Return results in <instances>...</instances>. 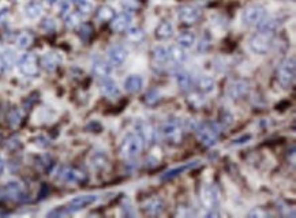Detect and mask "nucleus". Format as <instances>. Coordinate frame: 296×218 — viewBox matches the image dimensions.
<instances>
[{"label": "nucleus", "mask_w": 296, "mask_h": 218, "mask_svg": "<svg viewBox=\"0 0 296 218\" xmlns=\"http://www.w3.org/2000/svg\"><path fill=\"white\" fill-rule=\"evenodd\" d=\"M111 71H112V67H111L110 61H107L100 56H96L92 59V72L96 76L107 78L111 75Z\"/></svg>", "instance_id": "obj_17"}, {"label": "nucleus", "mask_w": 296, "mask_h": 218, "mask_svg": "<svg viewBox=\"0 0 296 218\" xmlns=\"http://www.w3.org/2000/svg\"><path fill=\"white\" fill-rule=\"evenodd\" d=\"M141 150H142V141L138 136V134H134V132L126 134V136L121 141L120 147H119L121 156L124 158H134L139 154Z\"/></svg>", "instance_id": "obj_3"}, {"label": "nucleus", "mask_w": 296, "mask_h": 218, "mask_svg": "<svg viewBox=\"0 0 296 218\" xmlns=\"http://www.w3.org/2000/svg\"><path fill=\"white\" fill-rule=\"evenodd\" d=\"M115 10L111 7V5H101L97 12H96V16H97V19L101 22H110L114 16H115Z\"/></svg>", "instance_id": "obj_28"}, {"label": "nucleus", "mask_w": 296, "mask_h": 218, "mask_svg": "<svg viewBox=\"0 0 296 218\" xmlns=\"http://www.w3.org/2000/svg\"><path fill=\"white\" fill-rule=\"evenodd\" d=\"M90 164H92V166L94 169H97V170H103L108 166V164H110V158L107 156V153L101 152V150H97V152H94L92 154V157H90Z\"/></svg>", "instance_id": "obj_23"}, {"label": "nucleus", "mask_w": 296, "mask_h": 218, "mask_svg": "<svg viewBox=\"0 0 296 218\" xmlns=\"http://www.w3.org/2000/svg\"><path fill=\"white\" fill-rule=\"evenodd\" d=\"M6 147L8 149V150H17V149H19L21 147V141L18 139V138H10L8 141L6 142Z\"/></svg>", "instance_id": "obj_42"}, {"label": "nucleus", "mask_w": 296, "mask_h": 218, "mask_svg": "<svg viewBox=\"0 0 296 218\" xmlns=\"http://www.w3.org/2000/svg\"><path fill=\"white\" fill-rule=\"evenodd\" d=\"M61 56L58 52H47L41 56L40 59V64L48 72H54V71L60 65Z\"/></svg>", "instance_id": "obj_18"}, {"label": "nucleus", "mask_w": 296, "mask_h": 218, "mask_svg": "<svg viewBox=\"0 0 296 218\" xmlns=\"http://www.w3.org/2000/svg\"><path fill=\"white\" fill-rule=\"evenodd\" d=\"M296 75V63L295 57L285 59L277 68V81L283 87L292 86Z\"/></svg>", "instance_id": "obj_2"}, {"label": "nucleus", "mask_w": 296, "mask_h": 218, "mask_svg": "<svg viewBox=\"0 0 296 218\" xmlns=\"http://www.w3.org/2000/svg\"><path fill=\"white\" fill-rule=\"evenodd\" d=\"M97 199H99L97 195H92V194H90V195L75 196L74 199H71V201L68 202V205L66 206V209L68 210L70 214H72V213L79 212V210H82V209H85V207L93 205L94 202L97 201Z\"/></svg>", "instance_id": "obj_11"}, {"label": "nucleus", "mask_w": 296, "mask_h": 218, "mask_svg": "<svg viewBox=\"0 0 296 218\" xmlns=\"http://www.w3.org/2000/svg\"><path fill=\"white\" fill-rule=\"evenodd\" d=\"M7 121H8V124H10L11 128H17L18 125L21 124V121H22V112L18 108L10 109V112L7 114Z\"/></svg>", "instance_id": "obj_32"}, {"label": "nucleus", "mask_w": 296, "mask_h": 218, "mask_svg": "<svg viewBox=\"0 0 296 218\" xmlns=\"http://www.w3.org/2000/svg\"><path fill=\"white\" fill-rule=\"evenodd\" d=\"M68 214L70 213L66 207H59V209H55V210L48 213V217H61V216H68Z\"/></svg>", "instance_id": "obj_43"}, {"label": "nucleus", "mask_w": 296, "mask_h": 218, "mask_svg": "<svg viewBox=\"0 0 296 218\" xmlns=\"http://www.w3.org/2000/svg\"><path fill=\"white\" fill-rule=\"evenodd\" d=\"M178 16H179V19H180L183 23L192 25V23H195V22L199 19L201 11L198 10L197 7H194V5H181L180 8H179V11H178Z\"/></svg>", "instance_id": "obj_16"}, {"label": "nucleus", "mask_w": 296, "mask_h": 218, "mask_svg": "<svg viewBox=\"0 0 296 218\" xmlns=\"http://www.w3.org/2000/svg\"><path fill=\"white\" fill-rule=\"evenodd\" d=\"M195 131H197L198 141L201 142L205 147H210L217 142L220 127L216 123H212V121H203V123L198 125Z\"/></svg>", "instance_id": "obj_1"}, {"label": "nucleus", "mask_w": 296, "mask_h": 218, "mask_svg": "<svg viewBox=\"0 0 296 218\" xmlns=\"http://www.w3.org/2000/svg\"><path fill=\"white\" fill-rule=\"evenodd\" d=\"M266 216H269V214L266 212H263L262 209H254L248 213V217H266Z\"/></svg>", "instance_id": "obj_45"}, {"label": "nucleus", "mask_w": 296, "mask_h": 218, "mask_svg": "<svg viewBox=\"0 0 296 218\" xmlns=\"http://www.w3.org/2000/svg\"><path fill=\"white\" fill-rule=\"evenodd\" d=\"M93 26H92L90 23H88V22H85V23H82V25L79 26L78 34H79V37H81L82 41H89V40L92 38V36H93Z\"/></svg>", "instance_id": "obj_35"}, {"label": "nucleus", "mask_w": 296, "mask_h": 218, "mask_svg": "<svg viewBox=\"0 0 296 218\" xmlns=\"http://www.w3.org/2000/svg\"><path fill=\"white\" fill-rule=\"evenodd\" d=\"M135 131H137L138 136L141 138V141L145 142L146 145H153L156 141V130L154 127L149 121L143 119H138L135 121Z\"/></svg>", "instance_id": "obj_10"}, {"label": "nucleus", "mask_w": 296, "mask_h": 218, "mask_svg": "<svg viewBox=\"0 0 296 218\" xmlns=\"http://www.w3.org/2000/svg\"><path fill=\"white\" fill-rule=\"evenodd\" d=\"M168 57L170 60H172L175 64H181L184 60H186V52L184 49L179 47V45H172L168 48Z\"/></svg>", "instance_id": "obj_26"}, {"label": "nucleus", "mask_w": 296, "mask_h": 218, "mask_svg": "<svg viewBox=\"0 0 296 218\" xmlns=\"http://www.w3.org/2000/svg\"><path fill=\"white\" fill-rule=\"evenodd\" d=\"M45 1H48V3H50V4H54V3H56V1H58V0H45Z\"/></svg>", "instance_id": "obj_49"}, {"label": "nucleus", "mask_w": 296, "mask_h": 218, "mask_svg": "<svg viewBox=\"0 0 296 218\" xmlns=\"http://www.w3.org/2000/svg\"><path fill=\"white\" fill-rule=\"evenodd\" d=\"M34 145H37V146L40 147H48L51 145L50 139L47 138V136L44 135H40V136H36L33 139Z\"/></svg>", "instance_id": "obj_41"}, {"label": "nucleus", "mask_w": 296, "mask_h": 218, "mask_svg": "<svg viewBox=\"0 0 296 218\" xmlns=\"http://www.w3.org/2000/svg\"><path fill=\"white\" fill-rule=\"evenodd\" d=\"M25 14L29 18H32V19H36V18H39L41 14H43V7L40 3L37 1H30L28 4L25 5Z\"/></svg>", "instance_id": "obj_31"}, {"label": "nucleus", "mask_w": 296, "mask_h": 218, "mask_svg": "<svg viewBox=\"0 0 296 218\" xmlns=\"http://www.w3.org/2000/svg\"><path fill=\"white\" fill-rule=\"evenodd\" d=\"M0 57L3 59V61L6 63L7 67L8 65H11L14 61H15V54L12 52L11 49H3L1 52H0Z\"/></svg>", "instance_id": "obj_39"}, {"label": "nucleus", "mask_w": 296, "mask_h": 218, "mask_svg": "<svg viewBox=\"0 0 296 218\" xmlns=\"http://www.w3.org/2000/svg\"><path fill=\"white\" fill-rule=\"evenodd\" d=\"M123 5L126 7V10H137L138 0H123Z\"/></svg>", "instance_id": "obj_44"}, {"label": "nucleus", "mask_w": 296, "mask_h": 218, "mask_svg": "<svg viewBox=\"0 0 296 218\" xmlns=\"http://www.w3.org/2000/svg\"><path fill=\"white\" fill-rule=\"evenodd\" d=\"M107 57H108L111 65L118 67V65H121L124 63V60L127 57V51L120 44H114L107 49Z\"/></svg>", "instance_id": "obj_12"}, {"label": "nucleus", "mask_w": 296, "mask_h": 218, "mask_svg": "<svg viewBox=\"0 0 296 218\" xmlns=\"http://www.w3.org/2000/svg\"><path fill=\"white\" fill-rule=\"evenodd\" d=\"M77 12L81 16H86L92 12V4L89 3L88 0H83L81 3L77 4Z\"/></svg>", "instance_id": "obj_38"}, {"label": "nucleus", "mask_w": 296, "mask_h": 218, "mask_svg": "<svg viewBox=\"0 0 296 218\" xmlns=\"http://www.w3.org/2000/svg\"><path fill=\"white\" fill-rule=\"evenodd\" d=\"M198 164H199V161H198V160H195V161H190V163L183 164V165H180V166H176V168H174V169H170V170H167V172H164V173L160 176V180L165 181V180L172 179V177H175V176H178V174H181L183 172L188 170V169L197 166Z\"/></svg>", "instance_id": "obj_22"}, {"label": "nucleus", "mask_w": 296, "mask_h": 218, "mask_svg": "<svg viewBox=\"0 0 296 218\" xmlns=\"http://www.w3.org/2000/svg\"><path fill=\"white\" fill-rule=\"evenodd\" d=\"M152 56H153L154 63H157V64H165L170 60L168 49L164 48V47H156L152 52Z\"/></svg>", "instance_id": "obj_30"}, {"label": "nucleus", "mask_w": 296, "mask_h": 218, "mask_svg": "<svg viewBox=\"0 0 296 218\" xmlns=\"http://www.w3.org/2000/svg\"><path fill=\"white\" fill-rule=\"evenodd\" d=\"M56 179L68 184H81L83 181H86L88 177H86V173L81 169L72 168V166H60L58 169Z\"/></svg>", "instance_id": "obj_6"}, {"label": "nucleus", "mask_w": 296, "mask_h": 218, "mask_svg": "<svg viewBox=\"0 0 296 218\" xmlns=\"http://www.w3.org/2000/svg\"><path fill=\"white\" fill-rule=\"evenodd\" d=\"M70 3H75V4H78V3H81V1H83V0H68Z\"/></svg>", "instance_id": "obj_48"}, {"label": "nucleus", "mask_w": 296, "mask_h": 218, "mask_svg": "<svg viewBox=\"0 0 296 218\" xmlns=\"http://www.w3.org/2000/svg\"><path fill=\"white\" fill-rule=\"evenodd\" d=\"M176 44L181 47L183 49L191 48L192 45L195 44V34L192 32H183L180 33L178 38H176Z\"/></svg>", "instance_id": "obj_27"}, {"label": "nucleus", "mask_w": 296, "mask_h": 218, "mask_svg": "<svg viewBox=\"0 0 296 218\" xmlns=\"http://www.w3.org/2000/svg\"><path fill=\"white\" fill-rule=\"evenodd\" d=\"M100 90L101 93L107 96V97H119L120 96V89L116 85V82H114L112 79H110L108 76L107 78H100Z\"/></svg>", "instance_id": "obj_19"}, {"label": "nucleus", "mask_w": 296, "mask_h": 218, "mask_svg": "<svg viewBox=\"0 0 296 218\" xmlns=\"http://www.w3.org/2000/svg\"><path fill=\"white\" fill-rule=\"evenodd\" d=\"M111 29L112 32L115 33H124L130 29V25H131L132 18L128 12H120L115 15L112 19H111Z\"/></svg>", "instance_id": "obj_13"}, {"label": "nucleus", "mask_w": 296, "mask_h": 218, "mask_svg": "<svg viewBox=\"0 0 296 218\" xmlns=\"http://www.w3.org/2000/svg\"><path fill=\"white\" fill-rule=\"evenodd\" d=\"M201 201L206 209H216L219 203V191L214 185H205L201 192Z\"/></svg>", "instance_id": "obj_15"}, {"label": "nucleus", "mask_w": 296, "mask_h": 218, "mask_svg": "<svg viewBox=\"0 0 296 218\" xmlns=\"http://www.w3.org/2000/svg\"><path fill=\"white\" fill-rule=\"evenodd\" d=\"M3 170H4V163H3V161L0 160V174L3 173Z\"/></svg>", "instance_id": "obj_47"}, {"label": "nucleus", "mask_w": 296, "mask_h": 218, "mask_svg": "<svg viewBox=\"0 0 296 218\" xmlns=\"http://www.w3.org/2000/svg\"><path fill=\"white\" fill-rule=\"evenodd\" d=\"M127 37L130 41L132 43H141L145 37V33L141 27H132V29H128L127 30Z\"/></svg>", "instance_id": "obj_36"}, {"label": "nucleus", "mask_w": 296, "mask_h": 218, "mask_svg": "<svg viewBox=\"0 0 296 218\" xmlns=\"http://www.w3.org/2000/svg\"><path fill=\"white\" fill-rule=\"evenodd\" d=\"M174 34V25L171 21H163L156 29V37L159 40H168Z\"/></svg>", "instance_id": "obj_25"}, {"label": "nucleus", "mask_w": 296, "mask_h": 218, "mask_svg": "<svg viewBox=\"0 0 296 218\" xmlns=\"http://www.w3.org/2000/svg\"><path fill=\"white\" fill-rule=\"evenodd\" d=\"M161 134L165 138V141L171 145H178L181 142V135H183V128L179 120L170 119L165 121L161 127Z\"/></svg>", "instance_id": "obj_5"}, {"label": "nucleus", "mask_w": 296, "mask_h": 218, "mask_svg": "<svg viewBox=\"0 0 296 218\" xmlns=\"http://www.w3.org/2000/svg\"><path fill=\"white\" fill-rule=\"evenodd\" d=\"M10 1H17V0H10Z\"/></svg>", "instance_id": "obj_51"}, {"label": "nucleus", "mask_w": 296, "mask_h": 218, "mask_svg": "<svg viewBox=\"0 0 296 218\" xmlns=\"http://www.w3.org/2000/svg\"><path fill=\"white\" fill-rule=\"evenodd\" d=\"M142 86H143V79L141 75H130L128 78H127L126 81H124V87H126V90L128 93H132V94L141 92Z\"/></svg>", "instance_id": "obj_24"}, {"label": "nucleus", "mask_w": 296, "mask_h": 218, "mask_svg": "<svg viewBox=\"0 0 296 218\" xmlns=\"http://www.w3.org/2000/svg\"><path fill=\"white\" fill-rule=\"evenodd\" d=\"M18 68L21 74L28 78H34L39 74V57L36 54H25L18 60Z\"/></svg>", "instance_id": "obj_7"}, {"label": "nucleus", "mask_w": 296, "mask_h": 218, "mask_svg": "<svg viewBox=\"0 0 296 218\" xmlns=\"http://www.w3.org/2000/svg\"><path fill=\"white\" fill-rule=\"evenodd\" d=\"M1 142H3V139H1V135H0V145H1Z\"/></svg>", "instance_id": "obj_50"}, {"label": "nucleus", "mask_w": 296, "mask_h": 218, "mask_svg": "<svg viewBox=\"0 0 296 218\" xmlns=\"http://www.w3.org/2000/svg\"><path fill=\"white\" fill-rule=\"evenodd\" d=\"M174 75H175L176 83H178V86L180 89L181 92H187V90H190V87L192 85V79L191 75L187 72L186 70H183V68H176L175 72H174Z\"/></svg>", "instance_id": "obj_21"}, {"label": "nucleus", "mask_w": 296, "mask_h": 218, "mask_svg": "<svg viewBox=\"0 0 296 218\" xmlns=\"http://www.w3.org/2000/svg\"><path fill=\"white\" fill-rule=\"evenodd\" d=\"M26 192L23 190L21 183L18 181H10L0 188V202L3 201H17L22 202L26 201Z\"/></svg>", "instance_id": "obj_4"}, {"label": "nucleus", "mask_w": 296, "mask_h": 218, "mask_svg": "<svg viewBox=\"0 0 296 218\" xmlns=\"http://www.w3.org/2000/svg\"><path fill=\"white\" fill-rule=\"evenodd\" d=\"M6 68H7V64L4 63V61H3V59L0 57V74H1V72H4V71H6Z\"/></svg>", "instance_id": "obj_46"}, {"label": "nucleus", "mask_w": 296, "mask_h": 218, "mask_svg": "<svg viewBox=\"0 0 296 218\" xmlns=\"http://www.w3.org/2000/svg\"><path fill=\"white\" fill-rule=\"evenodd\" d=\"M250 90V85L248 82L246 81H234L231 82L228 85V89H227V96L232 100H240L246 96L247 93Z\"/></svg>", "instance_id": "obj_14"}, {"label": "nucleus", "mask_w": 296, "mask_h": 218, "mask_svg": "<svg viewBox=\"0 0 296 218\" xmlns=\"http://www.w3.org/2000/svg\"><path fill=\"white\" fill-rule=\"evenodd\" d=\"M164 202L160 198H150L142 205L143 213H146L149 216H159L164 212Z\"/></svg>", "instance_id": "obj_20"}, {"label": "nucleus", "mask_w": 296, "mask_h": 218, "mask_svg": "<svg viewBox=\"0 0 296 218\" xmlns=\"http://www.w3.org/2000/svg\"><path fill=\"white\" fill-rule=\"evenodd\" d=\"M248 45H250V49H251L254 54H268L269 49H270V47H272V34H268V33H262V32L255 33V34L250 38Z\"/></svg>", "instance_id": "obj_8"}, {"label": "nucleus", "mask_w": 296, "mask_h": 218, "mask_svg": "<svg viewBox=\"0 0 296 218\" xmlns=\"http://www.w3.org/2000/svg\"><path fill=\"white\" fill-rule=\"evenodd\" d=\"M40 26H41V29L43 30H45V32H54L56 29V22L52 19V18H44L43 21H41V23H40Z\"/></svg>", "instance_id": "obj_40"}, {"label": "nucleus", "mask_w": 296, "mask_h": 218, "mask_svg": "<svg viewBox=\"0 0 296 218\" xmlns=\"http://www.w3.org/2000/svg\"><path fill=\"white\" fill-rule=\"evenodd\" d=\"M160 98H161V94H160L159 89L152 87V89H149L148 92H146L145 97H143V101L149 107H154L160 101Z\"/></svg>", "instance_id": "obj_34"}, {"label": "nucleus", "mask_w": 296, "mask_h": 218, "mask_svg": "<svg viewBox=\"0 0 296 218\" xmlns=\"http://www.w3.org/2000/svg\"><path fill=\"white\" fill-rule=\"evenodd\" d=\"M266 16V10L263 5L252 4L248 5L241 14V21L247 26H257L259 22Z\"/></svg>", "instance_id": "obj_9"}, {"label": "nucleus", "mask_w": 296, "mask_h": 218, "mask_svg": "<svg viewBox=\"0 0 296 218\" xmlns=\"http://www.w3.org/2000/svg\"><path fill=\"white\" fill-rule=\"evenodd\" d=\"M64 18H66V26L72 29V27H77L78 25H79V22H81V18H82V16L79 15L78 12H71V11H70Z\"/></svg>", "instance_id": "obj_37"}, {"label": "nucleus", "mask_w": 296, "mask_h": 218, "mask_svg": "<svg viewBox=\"0 0 296 218\" xmlns=\"http://www.w3.org/2000/svg\"><path fill=\"white\" fill-rule=\"evenodd\" d=\"M198 89H199V92L202 93H212L214 90V81L213 78H210L208 75H202L199 76V79H198Z\"/></svg>", "instance_id": "obj_29"}, {"label": "nucleus", "mask_w": 296, "mask_h": 218, "mask_svg": "<svg viewBox=\"0 0 296 218\" xmlns=\"http://www.w3.org/2000/svg\"><path fill=\"white\" fill-rule=\"evenodd\" d=\"M32 43H33V36L28 32L19 33L17 36V38H15V44H17L18 48L21 49L29 48V47L32 45Z\"/></svg>", "instance_id": "obj_33"}]
</instances>
